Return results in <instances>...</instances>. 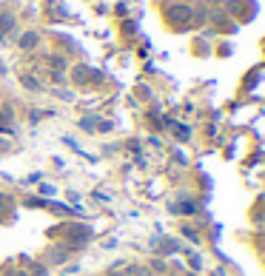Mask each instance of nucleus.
Here are the masks:
<instances>
[{
	"label": "nucleus",
	"instance_id": "obj_5",
	"mask_svg": "<svg viewBox=\"0 0 265 276\" xmlns=\"http://www.w3.org/2000/svg\"><path fill=\"white\" fill-rule=\"evenodd\" d=\"M185 236H188L191 242H197V239H200V236H197V230H191V228H185Z\"/></svg>",
	"mask_w": 265,
	"mask_h": 276
},
{
	"label": "nucleus",
	"instance_id": "obj_4",
	"mask_svg": "<svg viewBox=\"0 0 265 276\" xmlns=\"http://www.w3.org/2000/svg\"><path fill=\"white\" fill-rule=\"evenodd\" d=\"M183 211H185V214H194V211H197V205H194V202H191V199H188V202H185V205H183Z\"/></svg>",
	"mask_w": 265,
	"mask_h": 276
},
{
	"label": "nucleus",
	"instance_id": "obj_11",
	"mask_svg": "<svg viewBox=\"0 0 265 276\" xmlns=\"http://www.w3.org/2000/svg\"><path fill=\"white\" fill-rule=\"evenodd\" d=\"M185 276H200V274H185Z\"/></svg>",
	"mask_w": 265,
	"mask_h": 276
},
{
	"label": "nucleus",
	"instance_id": "obj_12",
	"mask_svg": "<svg viewBox=\"0 0 265 276\" xmlns=\"http://www.w3.org/2000/svg\"><path fill=\"white\" fill-rule=\"evenodd\" d=\"M111 276H117V274H111Z\"/></svg>",
	"mask_w": 265,
	"mask_h": 276
},
{
	"label": "nucleus",
	"instance_id": "obj_8",
	"mask_svg": "<svg viewBox=\"0 0 265 276\" xmlns=\"http://www.w3.org/2000/svg\"><path fill=\"white\" fill-rule=\"evenodd\" d=\"M23 46H35V35H26L23 37Z\"/></svg>",
	"mask_w": 265,
	"mask_h": 276
},
{
	"label": "nucleus",
	"instance_id": "obj_2",
	"mask_svg": "<svg viewBox=\"0 0 265 276\" xmlns=\"http://www.w3.org/2000/svg\"><path fill=\"white\" fill-rule=\"evenodd\" d=\"M149 271H154V274H168V265H165V259H151Z\"/></svg>",
	"mask_w": 265,
	"mask_h": 276
},
{
	"label": "nucleus",
	"instance_id": "obj_3",
	"mask_svg": "<svg viewBox=\"0 0 265 276\" xmlns=\"http://www.w3.org/2000/svg\"><path fill=\"white\" fill-rule=\"evenodd\" d=\"M174 131H177V139H183V142H185L188 137H191V131H188V128H183V126H177Z\"/></svg>",
	"mask_w": 265,
	"mask_h": 276
},
{
	"label": "nucleus",
	"instance_id": "obj_9",
	"mask_svg": "<svg viewBox=\"0 0 265 276\" xmlns=\"http://www.w3.org/2000/svg\"><path fill=\"white\" fill-rule=\"evenodd\" d=\"M17 276H29V274H26V271H17Z\"/></svg>",
	"mask_w": 265,
	"mask_h": 276
},
{
	"label": "nucleus",
	"instance_id": "obj_10",
	"mask_svg": "<svg viewBox=\"0 0 265 276\" xmlns=\"http://www.w3.org/2000/svg\"><path fill=\"white\" fill-rule=\"evenodd\" d=\"M9 276H17V271H12V274H9Z\"/></svg>",
	"mask_w": 265,
	"mask_h": 276
},
{
	"label": "nucleus",
	"instance_id": "obj_7",
	"mask_svg": "<svg viewBox=\"0 0 265 276\" xmlns=\"http://www.w3.org/2000/svg\"><path fill=\"white\" fill-rule=\"evenodd\" d=\"M35 276H49L46 268H43V265H35Z\"/></svg>",
	"mask_w": 265,
	"mask_h": 276
},
{
	"label": "nucleus",
	"instance_id": "obj_6",
	"mask_svg": "<svg viewBox=\"0 0 265 276\" xmlns=\"http://www.w3.org/2000/svg\"><path fill=\"white\" fill-rule=\"evenodd\" d=\"M23 83H26V86H29V89H32V92H37V83L32 80V77H23Z\"/></svg>",
	"mask_w": 265,
	"mask_h": 276
},
{
	"label": "nucleus",
	"instance_id": "obj_1",
	"mask_svg": "<svg viewBox=\"0 0 265 276\" xmlns=\"http://www.w3.org/2000/svg\"><path fill=\"white\" fill-rule=\"evenodd\" d=\"M126 276H151V271H149V265H131Z\"/></svg>",
	"mask_w": 265,
	"mask_h": 276
}]
</instances>
